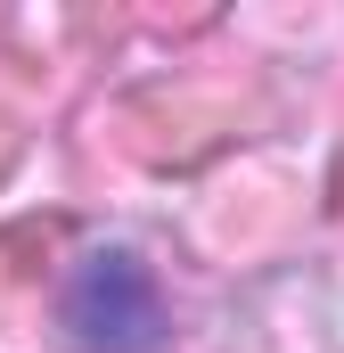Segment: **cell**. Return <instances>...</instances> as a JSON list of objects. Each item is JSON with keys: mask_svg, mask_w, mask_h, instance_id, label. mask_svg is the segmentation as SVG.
<instances>
[{"mask_svg": "<svg viewBox=\"0 0 344 353\" xmlns=\"http://www.w3.org/2000/svg\"><path fill=\"white\" fill-rule=\"evenodd\" d=\"M58 312H66V329H74L83 353H164V337H172L164 288H156V271L131 247L83 255L74 279H66V296H58Z\"/></svg>", "mask_w": 344, "mask_h": 353, "instance_id": "6da1fadb", "label": "cell"}]
</instances>
